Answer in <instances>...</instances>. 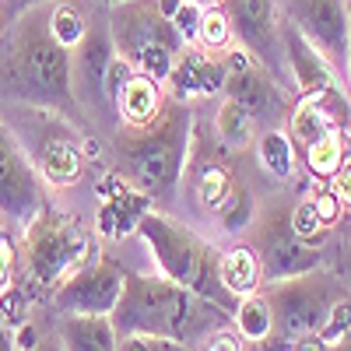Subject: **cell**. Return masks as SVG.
Masks as SVG:
<instances>
[{
  "instance_id": "cell-1",
  "label": "cell",
  "mask_w": 351,
  "mask_h": 351,
  "mask_svg": "<svg viewBox=\"0 0 351 351\" xmlns=\"http://www.w3.org/2000/svg\"><path fill=\"white\" fill-rule=\"evenodd\" d=\"M0 95L25 106L81 116L71 84V49L49 32V4L25 11L8 25V49L0 56Z\"/></svg>"
},
{
  "instance_id": "cell-2",
  "label": "cell",
  "mask_w": 351,
  "mask_h": 351,
  "mask_svg": "<svg viewBox=\"0 0 351 351\" xmlns=\"http://www.w3.org/2000/svg\"><path fill=\"white\" fill-rule=\"evenodd\" d=\"M116 334L130 337V334H152V337H165L176 348L204 341V334H211L225 324V316H232L228 309L197 299L193 291H186L183 285H176L169 274H134L127 271L123 278V291L120 302L109 313Z\"/></svg>"
},
{
  "instance_id": "cell-3",
  "label": "cell",
  "mask_w": 351,
  "mask_h": 351,
  "mask_svg": "<svg viewBox=\"0 0 351 351\" xmlns=\"http://www.w3.org/2000/svg\"><path fill=\"white\" fill-rule=\"evenodd\" d=\"M116 148L127 165V180L148 197L172 193L183 180L190 155V109L186 102H165L162 116L148 127H120Z\"/></svg>"
},
{
  "instance_id": "cell-4",
  "label": "cell",
  "mask_w": 351,
  "mask_h": 351,
  "mask_svg": "<svg viewBox=\"0 0 351 351\" xmlns=\"http://www.w3.org/2000/svg\"><path fill=\"white\" fill-rule=\"evenodd\" d=\"M137 236L152 250L158 271L169 274L176 285H183L197 299H208V302H215L228 313L236 309V295H228V288L221 285L215 246L204 243L193 228H186L183 221L148 208L137 221Z\"/></svg>"
},
{
  "instance_id": "cell-5",
  "label": "cell",
  "mask_w": 351,
  "mask_h": 351,
  "mask_svg": "<svg viewBox=\"0 0 351 351\" xmlns=\"http://www.w3.org/2000/svg\"><path fill=\"white\" fill-rule=\"evenodd\" d=\"M109 36L123 60L134 64V71L148 74L165 84L176 56L186 46L176 32L169 14H162L158 0H116L109 8Z\"/></svg>"
},
{
  "instance_id": "cell-6",
  "label": "cell",
  "mask_w": 351,
  "mask_h": 351,
  "mask_svg": "<svg viewBox=\"0 0 351 351\" xmlns=\"http://www.w3.org/2000/svg\"><path fill=\"white\" fill-rule=\"evenodd\" d=\"M92 256V236L64 211L49 204L21 228L18 260L25 263V278L36 288H56L74 267Z\"/></svg>"
},
{
  "instance_id": "cell-7",
  "label": "cell",
  "mask_w": 351,
  "mask_h": 351,
  "mask_svg": "<svg viewBox=\"0 0 351 351\" xmlns=\"http://www.w3.org/2000/svg\"><path fill=\"white\" fill-rule=\"evenodd\" d=\"M263 295H267L271 313H274V334L288 344L302 348L306 341H316L334 302L341 295H348V288L316 267V271H306L295 278L263 281Z\"/></svg>"
},
{
  "instance_id": "cell-8",
  "label": "cell",
  "mask_w": 351,
  "mask_h": 351,
  "mask_svg": "<svg viewBox=\"0 0 351 351\" xmlns=\"http://www.w3.org/2000/svg\"><path fill=\"white\" fill-rule=\"evenodd\" d=\"M46 204V183L32 155L8 123H0V218L21 232Z\"/></svg>"
},
{
  "instance_id": "cell-9",
  "label": "cell",
  "mask_w": 351,
  "mask_h": 351,
  "mask_svg": "<svg viewBox=\"0 0 351 351\" xmlns=\"http://www.w3.org/2000/svg\"><path fill=\"white\" fill-rule=\"evenodd\" d=\"M281 14L324 53L334 74L348 84V53H351L348 0H281Z\"/></svg>"
},
{
  "instance_id": "cell-10",
  "label": "cell",
  "mask_w": 351,
  "mask_h": 351,
  "mask_svg": "<svg viewBox=\"0 0 351 351\" xmlns=\"http://www.w3.org/2000/svg\"><path fill=\"white\" fill-rule=\"evenodd\" d=\"M221 8L232 21L236 43L246 46L256 60L267 67L285 88H291L281 46V0H221Z\"/></svg>"
},
{
  "instance_id": "cell-11",
  "label": "cell",
  "mask_w": 351,
  "mask_h": 351,
  "mask_svg": "<svg viewBox=\"0 0 351 351\" xmlns=\"http://www.w3.org/2000/svg\"><path fill=\"white\" fill-rule=\"evenodd\" d=\"M127 271L120 263H112L109 256L92 260L88 256L81 267H74L60 285L53 288V309L56 313H102L109 316L120 302Z\"/></svg>"
},
{
  "instance_id": "cell-12",
  "label": "cell",
  "mask_w": 351,
  "mask_h": 351,
  "mask_svg": "<svg viewBox=\"0 0 351 351\" xmlns=\"http://www.w3.org/2000/svg\"><path fill=\"white\" fill-rule=\"evenodd\" d=\"M225 64H228V77H225V95L228 99H236L246 112L256 116V120H274V116L285 112V92L288 88L263 67L246 46L232 43L225 49Z\"/></svg>"
},
{
  "instance_id": "cell-13",
  "label": "cell",
  "mask_w": 351,
  "mask_h": 351,
  "mask_svg": "<svg viewBox=\"0 0 351 351\" xmlns=\"http://www.w3.org/2000/svg\"><path fill=\"white\" fill-rule=\"evenodd\" d=\"M256 253H260V263H263V281L295 278V274L319 267V250L306 246L295 232H291L288 215H271V218L260 221Z\"/></svg>"
},
{
  "instance_id": "cell-14",
  "label": "cell",
  "mask_w": 351,
  "mask_h": 351,
  "mask_svg": "<svg viewBox=\"0 0 351 351\" xmlns=\"http://www.w3.org/2000/svg\"><path fill=\"white\" fill-rule=\"evenodd\" d=\"M112 53L116 46L109 36V21H88L81 43L71 49V84L81 109H106L102 81H106V67L112 60Z\"/></svg>"
},
{
  "instance_id": "cell-15",
  "label": "cell",
  "mask_w": 351,
  "mask_h": 351,
  "mask_svg": "<svg viewBox=\"0 0 351 351\" xmlns=\"http://www.w3.org/2000/svg\"><path fill=\"white\" fill-rule=\"evenodd\" d=\"M225 77H228L225 53L183 46L172 71H169V77H165V88H169V99H180V102L211 99V95L225 92Z\"/></svg>"
},
{
  "instance_id": "cell-16",
  "label": "cell",
  "mask_w": 351,
  "mask_h": 351,
  "mask_svg": "<svg viewBox=\"0 0 351 351\" xmlns=\"http://www.w3.org/2000/svg\"><path fill=\"white\" fill-rule=\"evenodd\" d=\"M99 193H102V208L95 215L99 236L102 239H123L130 232H137L141 215L148 211V193L137 190L120 172H109L99 186Z\"/></svg>"
},
{
  "instance_id": "cell-17",
  "label": "cell",
  "mask_w": 351,
  "mask_h": 351,
  "mask_svg": "<svg viewBox=\"0 0 351 351\" xmlns=\"http://www.w3.org/2000/svg\"><path fill=\"white\" fill-rule=\"evenodd\" d=\"M56 344L67 351H116L120 348V334L112 327V316L60 313V319H56Z\"/></svg>"
},
{
  "instance_id": "cell-18",
  "label": "cell",
  "mask_w": 351,
  "mask_h": 351,
  "mask_svg": "<svg viewBox=\"0 0 351 351\" xmlns=\"http://www.w3.org/2000/svg\"><path fill=\"white\" fill-rule=\"evenodd\" d=\"M165 109V88L162 81L134 71V77L123 84V92L116 95V120L120 127H148L155 123Z\"/></svg>"
},
{
  "instance_id": "cell-19",
  "label": "cell",
  "mask_w": 351,
  "mask_h": 351,
  "mask_svg": "<svg viewBox=\"0 0 351 351\" xmlns=\"http://www.w3.org/2000/svg\"><path fill=\"white\" fill-rule=\"evenodd\" d=\"M39 176H43V183L49 186H74L81 180V144L71 141V137H46L43 141V148H39V158H32Z\"/></svg>"
},
{
  "instance_id": "cell-20",
  "label": "cell",
  "mask_w": 351,
  "mask_h": 351,
  "mask_svg": "<svg viewBox=\"0 0 351 351\" xmlns=\"http://www.w3.org/2000/svg\"><path fill=\"white\" fill-rule=\"evenodd\" d=\"M218 274H221V285L228 288V295H236V299L250 295V291H260L263 263H260L256 246L239 243V246H228L225 253H218Z\"/></svg>"
},
{
  "instance_id": "cell-21",
  "label": "cell",
  "mask_w": 351,
  "mask_h": 351,
  "mask_svg": "<svg viewBox=\"0 0 351 351\" xmlns=\"http://www.w3.org/2000/svg\"><path fill=\"white\" fill-rule=\"evenodd\" d=\"M253 148H256V162L260 169L271 176V180L278 183H291L295 180V169H299V158H295V141H291L288 130L281 127H267L256 141H253Z\"/></svg>"
},
{
  "instance_id": "cell-22",
  "label": "cell",
  "mask_w": 351,
  "mask_h": 351,
  "mask_svg": "<svg viewBox=\"0 0 351 351\" xmlns=\"http://www.w3.org/2000/svg\"><path fill=\"white\" fill-rule=\"evenodd\" d=\"M232 324H236V330L246 344H263V341L274 337V313H271V302H267V295H263V288L236 299Z\"/></svg>"
},
{
  "instance_id": "cell-23",
  "label": "cell",
  "mask_w": 351,
  "mask_h": 351,
  "mask_svg": "<svg viewBox=\"0 0 351 351\" xmlns=\"http://www.w3.org/2000/svg\"><path fill=\"white\" fill-rule=\"evenodd\" d=\"M330 127H341V123L334 120V112L324 102L306 99V95H299L295 102H291V109H288V134H291V141H295L299 152L306 148V144H313L319 134H327Z\"/></svg>"
},
{
  "instance_id": "cell-24",
  "label": "cell",
  "mask_w": 351,
  "mask_h": 351,
  "mask_svg": "<svg viewBox=\"0 0 351 351\" xmlns=\"http://www.w3.org/2000/svg\"><path fill=\"white\" fill-rule=\"evenodd\" d=\"M215 130H218V141L228 152H239V148L256 141V116L246 112L236 99L225 95V102L218 106V116H215Z\"/></svg>"
},
{
  "instance_id": "cell-25",
  "label": "cell",
  "mask_w": 351,
  "mask_h": 351,
  "mask_svg": "<svg viewBox=\"0 0 351 351\" xmlns=\"http://www.w3.org/2000/svg\"><path fill=\"white\" fill-rule=\"evenodd\" d=\"M302 155H306L309 172L327 183L330 176L344 165V127H330L327 134H319L313 144L302 148Z\"/></svg>"
},
{
  "instance_id": "cell-26",
  "label": "cell",
  "mask_w": 351,
  "mask_h": 351,
  "mask_svg": "<svg viewBox=\"0 0 351 351\" xmlns=\"http://www.w3.org/2000/svg\"><path fill=\"white\" fill-rule=\"evenodd\" d=\"M84 28H88V18L74 8V0H56V4H49V32L60 46L74 49L84 36Z\"/></svg>"
},
{
  "instance_id": "cell-27",
  "label": "cell",
  "mask_w": 351,
  "mask_h": 351,
  "mask_svg": "<svg viewBox=\"0 0 351 351\" xmlns=\"http://www.w3.org/2000/svg\"><path fill=\"white\" fill-rule=\"evenodd\" d=\"M232 43H236V32H232V21H228L225 8H221V4L204 8V14H200V32H197V43H193V46L211 49V53H225Z\"/></svg>"
},
{
  "instance_id": "cell-28",
  "label": "cell",
  "mask_w": 351,
  "mask_h": 351,
  "mask_svg": "<svg viewBox=\"0 0 351 351\" xmlns=\"http://www.w3.org/2000/svg\"><path fill=\"white\" fill-rule=\"evenodd\" d=\"M218 221L228 228V232H243L253 225V197L239 186V183H232V190L225 193V200L215 208Z\"/></svg>"
},
{
  "instance_id": "cell-29",
  "label": "cell",
  "mask_w": 351,
  "mask_h": 351,
  "mask_svg": "<svg viewBox=\"0 0 351 351\" xmlns=\"http://www.w3.org/2000/svg\"><path fill=\"white\" fill-rule=\"evenodd\" d=\"M288 221H291V232L306 243V246H324L327 243V221L316 215V208H313V200H299L295 208H291V215H288Z\"/></svg>"
},
{
  "instance_id": "cell-30",
  "label": "cell",
  "mask_w": 351,
  "mask_h": 351,
  "mask_svg": "<svg viewBox=\"0 0 351 351\" xmlns=\"http://www.w3.org/2000/svg\"><path fill=\"white\" fill-rule=\"evenodd\" d=\"M344 341H351V291L334 302L327 324L319 327V334H316L319 348H341Z\"/></svg>"
},
{
  "instance_id": "cell-31",
  "label": "cell",
  "mask_w": 351,
  "mask_h": 351,
  "mask_svg": "<svg viewBox=\"0 0 351 351\" xmlns=\"http://www.w3.org/2000/svg\"><path fill=\"white\" fill-rule=\"evenodd\" d=\"M232 183H236V180H232L225 169L208 165V169L200 172V180H197V197H200V204H204L208 211H215L218 204L225 200V193L232 190Z\"/></svg>"
},
{
  "instance_id": "cell-32",
  "label": "cell",
  "mask_w": 351,
  "mask_h": 351,
  "mask_svg": "<svg viewBox=\"0 0 351 351\" xmlns=\"http://www.w3.org/2000/svg\"><path fill=\"white\" fill-rule=\"evenodd\" d=\"M28 306H32V299H28V291L18 288V285H8L4 291H0V324L8 327V334L25 324L28 319Z\"/></svg>"
},
{
  "instance_id": "cell-33",
  "label": "cell",
  "mask_w": 351,
  "mask_h": 351,
  "mask_svg": "<svg viewBox=\"0 0 351 351\" xmlns=\"http://www.w3.org/2000/svg\"><path fill=\"white\" fill-rule=\"evenodd\" d=\"M200 14H204V8H197L193 0H183V4L176 8V14H172L176 32L183 36V43H186V46H193V43H197V32H200Z\"/></svg>"
},
{
  "instance_id": "cell-34",
  "label": "cell",
  "mask_w": 351,
  "mask_h": 351,
  "mask_svg": "<svg viewBox=\"0 0 351 351\" xmlns=\"http://www.w3.org/2000/svg\"><path fill=\"white\" fill-rule=\"evenodd\" d=\"M309 200H313V208H316V215L324 218V221H327L330 228H334V225L341 221V215H344V204H341V200L334 197V190H330L327 183L319 186V190H316V193H313Z\"/></svg>"
},
{
  "instance_id": "cell-35",
  "label": "cell",
  "mask_w": 351,
  "mask_h": 351,
  "mask_svg": "<svg viewBox=\"0 0 351 351\" xmlns=\"http://www.w3.org/2000/svg\"><path fill=\"white\" fill-rule=\"evenodd\" d=\"M14 271H18V246L0 236V291L14 285Z\"/></svg>"
},
{
  "instance_id": "cell-36",
  "label": "cell",
  "mask_w": 351,
  "mask_h": 351,
  "mask_svg": "<svg viewBox=\"0 0 351 351\" xmlns=\"http://www.w3.org/2000/svg\"><path fill=\"white\" fill-rule=\"evenodd\" d=\"M200 348H208V351H239V348H246V341L239 337V330H211V334H204V341H200Z\"/></svg>"
},
{
  "instance_id": "cell-37",
  "label": "cell",
  "mask_w": 351,
  "mask_h": 351,
  "mask_svg": "<svg viewBox=\"0 0 351 351\" xmlns=\"http://www.w3.org/2000/svg\"><path fill=\"white\" fill-rule=\"evenodd\" d=\"M327 186L334 190V197L344 204V211H351V162L344 158V165L327 180Z\"/></svg>"
},
{
  "instance_id": "cell-38",
  "label": "cell",
  "mask_w": 351,
  "mask_h": 351,
  "mask_svg": "<svg viewBox=\"0 0 351 351\" xmlns=\"http://www.w3.org/2000/svg\"><path fill=\"white\" fill-rule=\"evenodd\" d=\"M43 4H56V0H0V25L8 28L14 18H21L32 8H43Z\"/></svg>"
},
{
  "instance_id": "cell-39",
  "label": "cell",
  "mask_w": 351,
  "mask_h": 351,
  "mask_svg": "<svg viewBox=\"0 0 351 351\" xmlns=\"http://www.w3.org/2000/svg\"><path fill=\"white\" fill-rule=\"evenodd\" d=\"M39 344V330H36V319H25L11 330V348H36Z\"/></svg>"
},
{
  "instance_id": "cell-40",
  "label": "cell",
  "mask_w": 351,
  "mask_h": 351,
  "mask_svg": "<svg viewBox=\"0 0 351 351\" xmlns=\"http://www.w3.org/2000/svg\"><path fill=\"white\" fill-rule=\"evenodd\" d=\"M344 158L351 162V127H344Z\"/></svg>"
},
{
  "instance_id": "cell-41",
  "label": "cell",
  "mask_w": 351,
  "mask_h": 351,
  "mask_svg": "<svg viewBox=\"0 0 351 351\" xmlns=\"http://www.w3.org/2000/svg\"><path fill=\"white\" fill-rule=\"evenodd\" d=\"M197 8H215V4H221V0H193Z\"/></svg>"
},
{
  "instance_id": "cell-42",
  "label": "cell",
  "mask_w": 351,
  "mask_h": 351,
  "mask_svg": "<svg viewBox=\"0 0 351 351\" xmlns=\"http://www.w3.org/2000/svg\"><path fill=\"white\" fill-rule=\"evenodd\" d=\"M348 14H351V0H348ZM348 84H351V53H348Z\"/></svg>"
},
{
  "instance_id": "cell-43",
  "label": "cell",
  "mask_w": 351,
  "mask_h": 351,
  "mask_svg": "<svg viewBox=\"0 0 351 351\" xmlns=\"http://www.w3.org/2000/svg\"><path fill=\"white\" fill-rule=\"evenodd\" d=\"M102 4H116V0H102Z\"/></svg>"
}]
</instances>
